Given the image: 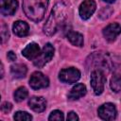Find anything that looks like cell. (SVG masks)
Listing matches in <instances>:
<instances>
[{
    "label": "cell",
    "mask_w": 121,
    "mask_h": 121,
    "mask_svg": "<svg viewBox=\"0 0 121 121\" xmlns=\"http://www.w3.org/2000/svg\"><path fill=\"white\" fill-rule=\"evenodd\" d=\"M67 17L66 7L62 3H58L54 6L50 15L43 26V32L47 36H51L64 24Z\"/></svg>",
    "instance_id": "obj_1"
},
{
    "label": "cell",
    "mask_w": 121,
    "mask_h": 121,
    "mask_svg": "<svg viewBox=\"0 0 121 121\" xmlns=\"http://www.w3.org/2000/svg\"><path fill=\"white\" fill-rule=\"evenodd\" d=\"M48 0H23V9L27 18L33 22H40L45 13Z\"/></svg>",
    "instance_id": "obj_2"
},
{
    "label": "cell",
    "mask_w": 121,
    "mask_h": 121,
    "mask_svg": "<svg viewBox=\"0 0 121 121\" xmlns=\"http://www.w3.org/2000/svg\"><path fill=\"white\" fill-rule=\"evenodd\" d=\"M116 60L114 56H112L107 53H95L89 57L88 62H91V65H94L96 69L99 70H111L116 65Z\"/></svg>",
    "instance_id": "obj_3"
},
{
    "label": "cell",
    "mask_w": 121,
    "mask_h": 121,
    "mask_svg": "<svg viewBox=\"0 0 121 121\" xmlns=\"http://www.w3.org/2000/svg\"><path fill=\"white\" fill-rule=\"evenodd\" d=\"M106 82V78L103 72L99 69H95L91 73V86L95 95H101L104 91V85Z\"/></svg>",
    "instance_id": "obj_4"
},
{
    "label": "cell",
    "mask_w": 121,
    "mask_h": 121,
    "mask_svg": "<svg viewBox=\"0 0 121 121\" xmlns=\"http://www.w3.org/2000/svg\"><path fill=\"white\" fill-rule=\"evenodd\" d=\"M54 56V47L51 43H46L43 47L40 55L34 60V65L37 67H43L45 65L48 61L51 60V59Z\"/></svg>",
    "instance_id": "obj_5"
},
{
    "label": "cell",
    "mask_w": 121,
    "mask_h": 121,
    "mask_svg": "<svg viewBox=\"0 0 121 121\" xmlns=\"http://www.w3.org/2000/svg\"><path fill=\"white\" fill-rule=\"evenodd\" d=\"M80 78V72L75 67L64 68L60 70L59 74V78L60 81L68 84H72L77 82Z\"/></svg>",
    "instance_id": "obj_6"
},
{
    "label": "cell",
    "mask_w": 121,
    "mask_h": 121,
    "mask_svg": "<svg viewBox=\"0 0 121 121\" xmlns=\"http://www.w3.org/2000/svg\"><path fill=\"white\" fill-rule=\"evenodd\" d=\"M29 85L34 90L45 88L49 85L48 78L41 72H34L29 78Z\"/></svg>",
    "instance_id": "obj_7"
},
{
    "label": "cell",
    "mask_w": 121,
    "mask_h": 121,
    "mask_svg": "<svg viewBox=\"0 0 121 121\" xmlns=\"http://www.w3.org/2000/svg\"><path fill=\"white\" fill-rule=\"evenodd\" d=\"M98 116L103 120H113L116 117V109L112 103H105L98 108Z\"/></svg>",
    "instance_id": "obj_8"
},
{
    "label": "cell",
    "mask_w": 121,
    "mask_h": 121,
    "mask_svg": "<svg viewBox=\"0 0 121 121\" xmlns=\"http://www.w3.org/2000/svg\"><path fill=\"white\" fill-rule=\"evenodd\" d=\"M96 4L94 0H84L79 6V15L83 20L89 19L95 11Z\"/></svg>",
    "instance_id": "obj_9"
},
{
    "label": "cell",
    "mask_w": 121,
    "mask_h": 121,
    "mask_svg": "<svg viewBox=\"0 0 121 121\" xmlns=\"http://www.w3.org/2000/svg\"><path fill=\"white\" fill-rule=\"evenodd\" d=\"M121 33V26L117 23H112L108 25L103 29V35L105 39L109 42H112L115 40V38Z\"/></svg>",
    "instance_id": "obj_10"
},
{
    "label": "cell",
    "mask_w": 121,
    "mask_h": 121,
    "mask_svg": "<svg viewBox=\"0 0 121 121\" xmlns=\"http://www.w3.org/2000/svg\"><path fill=\"white\" fill-rule=\"evenodd\" d=\"M18 8L17 0H1V12L5 16L13 15Z\"/></svg>",
    "instance_id": "obj_11"
},
{
    "label": "cell",
    "mask_w": 121,
    "mask_h": 121,
    "mask_svg": "<svg viewBox=\"0 0 121 121\" xmlns=\"http://www.w3.org/2000/svg\"><path fill=\"white\" fill-rule=\"evenodd\" d=\"M29 108L36 112H42L46 108V101L42 96H33L28 101Z\"/></svg>",
    "instance_id": "obj_12"
},
{
    "label": "cell",
    "mask_w": 121,
    "mask_h": 121,
    "mask_svg": "<svg viewBox=\"0 0 121 121\" xmlns=\"http://www.w3.org/2000/svg\"><path fill=\"white\" fill-rule=\"evenodd\" d=\"M40 47L36 43H30L22 51L23 56L28 60H35L40 55Z\"/></svg>",
    "instance_id": "obj_13"
},
{
    "label": "cell",
    "mask_w": 121,
    "mask_h": 121,
    "mask_svg": "<svg viewBox=\"0 0 121 121\" xmlns=\"http://www.w3.org/2000/svg\"><path fill=\"white\" fill-rule=\"evenodd\" d=\"M86 94V86L82 83H78L76 84L68 94V98L70 100H77Z\"/></svg>",
    "instance_id": "obj_14"
},
{
    "label": "cell",
    "mask_w": 121,
    "mask_h": 121,
    "mask_svg": "<svg viewBox=\"0 0 121 121\" xmlns=\"http://www.w3.org/2000/svg\"><path fill=\"white\" fill-rule=\"evenodd\" d=\"M12 30L15 35L19 37H25L29 32V26L24 21H16L12 26Z\"/></svg>",
    "instance_id": "obj_15"
},
{
    "label": "cell",
    "mask_w": 121,
    "mask_h": 121,
    "mask_svg": "<svg viewBox=\"0 0 121 121\" xmlns=\"http://www.w3.org/2000/svg\"><path fill=\"white\" fill-rule=\"evenodd\" d=\"M26 72H27L26 66L25 64H22V63H16L10 67V73L16 78H24L26 75Z\"/></svg>",
    "instance_id": "obj_16"
},
{
    "label": "cell",
    "mask_w": 121,
    "mask_h": 121,
    "mask_svg": "<svg viewBox=\"0 0 121 121\" xmlns=\"http://www.w3.org/2000/svg\"><path fill=\"white\" fill-rule=\"evenodd\" d=\"M67 39L69 42L76 46H82L83 45V36L76 31H69L67 33Z\"/></svg>",
    "instance_id": "obj_17"
},
{
    "label": "cell",
    "mask_w": 121,
    "mask_h": 121,
    "mask_svg": "<svg viewBox=\"0 0 121 121\" xmlns=\"http://www.w3.org/2000/svg\"><path fill=\"white\" fill-rule=\"evenodd\" d=\"M110 86L112 90L115 93H118L121 91V75L119 73H114L111 78Z\"/></svg>",
    "instance_id": "obj_18"
},
{
    "label": "cell",
    "mask_w": 121,
    "mask_h": 121,
    "mask_svg": "<svg viewBox=\"0 0 121 121\" xmlns=\"http://www.w3.org/2000/svg\"><path fill=\"white\" fill-rule=\"evenodd\" d=\"M28 95V92L25 87H20L14 92V99L17 102H21L25 100Z\"/></svg>",
    "instance_id": "obj_19"
},
{
    "label": "cell",
    "mask_w": 121,
    "mask_h": 121,
    "mask_svg": "<svg viewBox=\"0 0 121 121\" xmlns=\"http://www.w3.org/2000/svg\"><path fill=\"white\" fill-rule=\"evenodd\" d=\"M13 118L15 120H18V121H30L32 119V116L26 112L19 111L14 114Z\"/></svg>",
    "instance_id": "obj_20"
},
{
    "label": "cell",
    "mask_w": 121,
    "mask_h": 121,
    "mask_svg": "<svg viewBox=\"0 0 121 121\" xmlns=\"http://www.w3.org/2000/svg\"><path fill=\"white\" fill-rule=\"evenodd\" d=\"M63 113L60 112V111H59V110H55V111H53L51 113H50V115H49V117H48V120H57V121H62L63 120Z\"/></svg>",
    "instance_id": "obj_21"
},
{
    "label": "cell",
    "mask_w": 121,
    "mask_h": 121,
    "mask_svg": "<svg viewBox=\"0 0 121 121\" xmlns=\"http://www.w3.org/2000/svg\"><path fill=\"white\" fill-rule=\"evenodd\" d=\"M112 9L110 8V7H106V8H103L100 11H99V14H98V16L101 18V19H103V20H105V19H108L111 15H112Z\"/></svg>",
    "instance_id": "obj_22"
},
{
    "label": "cell",
    "mask_w": 121,
    "mask_h": 121,
    "mask_svg": "<svg viewBox=\"0 0 121 121\" xmlns=\"http://www.w3.org/2000/svg\"><path fill=\"white\" fill-rule=\"evenodd\" d=\"M9 31H8V26L2 23V26H1V39H2V43H5V41L9 40Z\"/></svg>",
    "instance_id": "obj_23"
},
{
    "label": "cell",
    "mask_w": 121,
    "mask_h": 121,
    "mask_svg": "<svg viewBox=\"0 0 121 121\" xmlns=\"http://www.w3.org/2000/svg\"><path fill=\"white\" fill-rule=\"evenodd\" d=\"M11 108H12V106H11V104L9 102H4V103H2L1 110H2L3 112H5V113L9 112L10 110H11Z\"/></svg>",
    "instance_id": "obj_24"
},
{
    "label": "cell",
    "mask_w": 121,
    "mask_h": 121,
    "mask_svg": "<svg viewBox=\"0 0 121 121\" xmlns=\"http://www.w3.org/2000/svg\"><path fill=\"white\" fill-rule=\"evenodd\" d=\"M67 120H69V121H76V120H78V116L77 115V113L75 112H70L67 114Z\"/></svg>",
    "instance_id": "obj_25"
},
{
    "label": "cell",
    "mask_w": 121,
    "mask_h": 121,
    "mask_svg": "<svg viewBox=\"0 0 121 121\" xmlns=\"http://www.w3.org/2000/svg\"><path fill=\"white\" fill-rule=\"evenodd\" d=\"M7 57H8V59H9V60H10V61H14V60H16V55H15V53L12 52V51L8 52Z\"/></svg>",
    "instance_id": "obj_26"
},
{
    "label": "cell",
    "mask_w": 121,
    "mask_h": 121,
    "mask_svg": "<svg viewBox=\"0 0 121 121\" xmlns=\"http://www.w3.org/2000/svg\"><path fill=\"white\" fill-rule=\"evenodd\" d=\"M3 75H4V69H3V64L1 63V78H3Z\"/></svg>",
    "instance_id": "obj_27"
},
{
    "label": "cell",
    "mask_w": 121,
    "mask_h": 121,
    "mask_svg": "<svg viewBox=\"0 0 121 121\" xmlns=\"http://www.w3.org/2000/svg\"><path fill=\"white\" fill-rule=\"evenodd\" d=\"M103 1H105V2H107V3H113L115 0H103Z\"/></svg>",
    "instance_id": "obj_28"
}]
</instances>
